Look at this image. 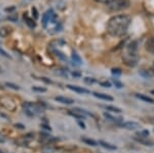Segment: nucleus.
Instances as JSON below:
<instances>
[{"mask_svg":"<svg viewBox=\"0 0 154 153\" xmlns=\"http://www.w3.org/2000/svg\"><path fill=\"white\" fill-rule=\"evenodd\" d=\"M136 135H137V137H139V138H148L149 132L147 130H140V132L137 133Z\"/></svg>","mask_w":154,"mask_h":153,"instance_id":"18","label":"nucleus"},{"mask_svg":"<svg viewBox=\"0 0 154 153\" xmlns=\"http://www.w3.org/2000/svg\"><path fill=\"white\" fill-rule=\"evenodd\" d=\"M72 60L74 61V63H77L78 65H80V64H81V59L79 58L78 55H77V54H75V53L72 54Z\"/></svg>","mask_w":154,"mask_h":153,"instance_id":"20","label":"nucleus"},{"mask_svg":"<svg viewBox=\"0 0 154 153\" xmlns=\"http://www.w3.org/2000/svg\"><path fill=\"white\" fill-rule=\"evenodd\" d=\"M122 60L125 63V65L130 67H135L138 64L139 55H138V43L137 41H131L128 44H126L125 50H123Z\"/></svg>","mask_w":154,"mask_h":153,"instance_id":"3","label":"nucleus"},{"mask_svg":"<svg viewBox=\"0 0 154 153\" xmlns=\"http://www.w3.org/2000/svg\"><path fill=\"white\" fill-rule=\"evenodd\" d=\"M113 82H114V84H115L116 86H117L118 88H121V87H122V84H121V83L119 82V81H117V80L114 79V80H113Z\"/></svg>","mask_w":154,"mask_h":153,"instance_id":"27","label":"nucleus"},{"mask_svg":"<svg viewBox=\"0 0 154 153\" xmlns=\"http://www.w3.org/2000/svg\"><path fill=\"white\" fill-rule=\"evenodd\" d=\"M23 110L25 111L28 116H36V115L40 114L42 112V108L40 105L36 104V103H32V102H25L23 105Z\"/></svg>","mask_w":154,"mask_h":153,"instance_id":"5","label":"nucleus"},{"mask_svg":"<svg viewBox=\"0 0 154 153\" xmlns=\"http://www.w3.org/2000/svg\"><path fill=\"white\" fill-rule=\"evenodd\" d=\"M32 90H33L34 92H38V93H45L46 92V88L41 87V86H33Z\"/></svg>","mask_w":154,"mask_h":153,"instance_id":"21","label":"nucleus"},{"mask_svg":"<svg viewBox=\"0 0 154 153\" xmlns=\"http://www.w3.org/2000/svg\"><path fill=\"white\" fill-rule=\"evenodd\" d=\"M14 16H9L8 18V20H11V21H16V20H18V14H12Z\"/></svg>","mask_w":154,"mask_h":153,"instance_id":"25","label":"nucleus"},{"mask_svg":"<svg viewBox=\"0 0 154 153\" xmlns=\"http://www.w3.org/2000/svg\"><path fill=\"white\" fill-rule=\"evenodd\" d=\"M54 100L58 101V102H60V103H62V104H66V105H70V104H73V103H74L73 99L66 98V97H63V96L56 97V98H54Z\"/></svg>","mask_w":154,"mask_h":153,"instance_id":"10","label":"nucleus"},{"mask_svg":"<svg viewBox=\"0 0 154 153\" xmlns=\"http://www.w3.org/2000/svg\"><path fill=\"white\" fill-rule=\"evenodd\" d=\"M93 95L95 96L96 98L98 99H101V100H104V101H113V98L109 95H106V93H93Z\"/></svg>","mask_w":154,"mask_h":153,"instance_id":"13","label":"nucleus"},{"mask_svg":"<svg viewBox=\"0 0 154 153\" xmlns=\"http://www.w3.org/2000/svg\"><path fill=\"white\" fill-rule=\"evenodd\" d=\"M101 84L104 85V86H107V87H110V86H111V83L108 82V81H105V82H101Z\"/></svg>","mask_w":154,"mask_h":153,"instance_id":"30","label":"nucleus"},{"mask_svg":"<svg viewBox=\"0 0 154 153\" xmlns=\"http://www.w3.org/2000/svg\"><path fill=\"white\" fill-rule=\"evenodd\" d=\"M145 48L148 53L154 55V36H150L149 38H147L145 42Z\"/></svg>","mask_w":154,"mask_h":153,"instance_id":"7","label":"nucleus"},{"mask_svg":"<svg viewBox=\"0 0 154 153\" xmlns=\"http://www.w3.org/2000/svg\"><path fill=\"white\" fill-rule=\"evenodd\" d=\"M42 25L46 29V31L51 34H54L61 30L62 26L58 21L56 12L53 9H48L42 16Z\"/></svg>","mask_w":154,"mask_h":153,"instance_id":"2","label":"nucleus"},{"mask_svg":"<svg viewBox=\"0 0 154 153\" xmlns=\"http://www.w3.org/2000/svg\"><path fill=\"white\" fill-rule=\"evenodd\" d=\"M0 55L1 56H3V57H5V58H11V57H9L8 55H7V53L5 50H4V49H2L1 47H0Z\"/></svg>","mask_w":154,"mask_h":153,"instance_id":"24","label":"nucleus"},{"mask_svg":"<svg viewBox=\"0 0 154 153\" xmlns=\"http://www.w3.org/2000/svg\"><path fill=\"white\" fill-rule=\"evenodd\" d=\"M24 21H25V23L30 27V28H35V26H36L35 20H34L33 18H30L27 12L26 14H24Z\"/></svg>","mask_w":154,"mask_h":153,"instance_id":"11","label":"nucleus"},{"mask_svg":"<svg viewBox=\"0 0 154 153\" xmlns=\"http://www.w3.org/2000/svg\"><path fill=\"white\" fill-rule=\"evenodd\" d=\"M131 18L128 14H116L107 22V32L113 37H121L128 32L131 25Z\"/></svg>","mask_w":154,"mask_h":153,"instance_id":"1","label":"nucleus"},{"mask_svg":"<svg viewBox=\"0 0 154 153\" xmlns=\"http://www.w3.org/2000/svg\"><path fill=\"white\" fill-rule=\"evenodd\" d=\"M151 93H152V95H154V90H151Z\"/></svg>","mask_w":154,"mask_h":153,"instance_id":"32","label":"nucleus"},{"mask_svg":"<svg viewBox=\"0 0 154 153\" xmlns=\"http://www.w3.org/2000/svg\"><path fill=\"white\" fill-rule=\"evenodd\" d=\"M119 127L128 130H135L137 129H140V124L135 121H125L122 123H119Z\"/></svg>","mask_w":154,"mask_h":153,"instance_id":"6","label":"nucleus"},{"mask_svg":"<svg viewBox=\"0 0 154 153\" xmlns=\"http://www.w3.org/2000/svg\"><path fill=\"white\" fill-rule=\"evenodd\" d=\"M98 144H100L102 147H104V148H106V149H108V150H116L117 149V147L115 146V145H113V144H110V143H107L105 141H99Z\"/></svg>","mask_w":154,"mask_h":153,"instance_id":"15","label":"nucleus"},{"mask_svg":"<svg viewBox=\"0 0 154 153\" xmlns=\"http://www.w3.org/2000/svg\"><path fill=\"white\" fill-rule=\"evenodd\" d=\"M0 73H2V69L1 68H0Z\"/></svg>","mask_w":154,"mask_h":153,"instance_id":"33","label":"nucleus"},{"mask_svg":"<svg viewBox=\"0 0 154 153\" xmlns=\"http://www.w3.org/2000/svg\"><path fill=\"white\" fill-rule=\"evenodd\" d=\"M112 73L115 74V75H120L121 71H120V69H112Z\"/></svg>","mask_w":154,"mask_h":153,"instance_id":"26","label":"nucleus"},{"mask_svg":"<svg viewBox=\"0 0 154 153\" xmlns=\"http://www.w3.org/2000/svg\"><path fill=\"white\" fill-rule=\"evenodd\" d=\"M105 109L109 110V111H112V112H115V113H120L121 112V109H119L117 107H114V106H105Z\"/></svg>","mask_w":154,"mask_h":153,"instance_id":"19","label":"nucleus"},{"mask_svg":"<svg viewBox=\"0 0 154 153\" xmlns=\"http://www.w3.org/2000/svg\"><path fill=\"white\" fill-rule=\"evenodd\" d=\"M81 141L84 142L85 144H88V145H91V146H97V145H98V143H97L95 140L89 139V138H86V137L81 138Z\"/></svg>","mask_w":154,"mask_h":153,"instance_id":"17","label":"nucleus"},{"mask_svg":"<svg viewBox=\"0 0 154 153\" xmlns=\"http://www.w3.org/2000/svg\"><path fill=\"white\" fill-rule=\"evenodd\" d=\"M96 2H98V3H104V4H107L108 2H110L111 0H95Z\"/></svg>","mask_w":154,"mask_h":153,"instance_id":"28","label":"nucleus"},{"mask_svg":"<svg viewBox=\"0 0 154 153\" xmlns=\"http://www.w3.org/2000/svg\"><path fill=\"white\" fill-rule=\"evenodd\" d=\"M67 87L69 88V90H73V92H76L78 93H89L88 90H86V88H83V87H80V86H77V85H71V84H68L67 85Z\"/></svg>","mask_w":154,"mask_h":153,"instance_id":"9","label":"nucleus"},{"mask_svg":"<svg viewBox=\"0 0 154 153\" xmlns=\"http://www.w3.org/2000/svg\"><path fill=\"white\" fill-rule=\"evenodd\" d=\"M136 97L138 99H140V100L144 101V102L149 103V104H153V103H154V100L152 98L148 97V96H146V95H143V93H137Z\"/></svg>","mask_w":154,"mask_h":153,"instance_id":"14","label":"nucleus"},{"mask_svg":"<svg viewBox=\"0 0 154 153\" xmlns=\"http://www.w3.org/2000/svg\"><path fill=\"white\" fill-rule=\"evenodd\" d=\"M153 72H154V64H153Z\"/></svg>","mask_w":154,"mask_h":153,"instance_id":"34","label":"nucleus"},{"mask_svg":"<svg viewBox=\"0 0 154 153\" xmlns=\"http://www.w3.org/2000/svg\"><path fill=\"white\" fill-rule=\"evenodd\" d=\"M135 140L136 141H138L139 143H141V144L145 145V146H153V141H151V140H149L148 138H139V137H135Z\"/></svg>","mask_w":154,"mask_h":153,"instance_id":"12","label":"nucleus"},{"mask_svg":"<svg viewBox=\"0 0 154 153\" xmlns=\"http://www.w3.org/2000/svg\"><path fill=\"white\" fill-rule=\"evenodd\" d=\"M130 5H131L130 0H111L110 2H108L106 4L107 8L113 12L125 11V9L128 8Z\"/></svg>","mask_w":154,"mask_h":153,"instance_id":"4","label":"nucleus"},{"mask_svg":"<svg viewBox=\"0 0 154 153\" xmlns=\"http://www.w3.org/2000/svg\"><path fill=\"white\" fill-rule=\"evenodd\" d=\"M6 85L11 86V88H14V90H20V87L18 85H14V84H11V83H6Z\"/></svg>","mask_w":154,"mask_h":153,"instance_id":"29","label":"nucleus"},{"mask_svg":"<svg viewBox=\"0 0 154 153\" xmlns=\"http://www.w3.org/2000/svg\"><path fill=\"white\" fill-rule=\"evenodd\" d=\"M84 81H85L88 84H91V83H94L95 82V79L94 78H89V77H86L85 79H84Z\"/></svg>","mask_w":154,"mask_h":153,"instance_id":"23","label":"nucleus"},{"mask_svg":"<svg viewBox=\"0 0 154 153\" xmlns=\"http://www.w3.org/2000/svg\"><path fill=\"white\" fill-rule=\"evenodd\" d=\"M77 122H78V124L80 125V127H82V129H85V124H84L83 122H81L80 120H77Z\"/></svg>","mask_w":154,"mask_h":153,"instance_id":"31","label":"nucleus"},{"mask_svg":"<svg viewBox=\"0 0 154 153\" xmlns=\"http://www.w3.org/2000/svg\"><path fill=\"white\" fill-rule=\"evenodd\" d=\"M12 32V29L11 27L9 26H2L0 28V37L2 38H6L7 36H9Z\"/></svg>","mask_w":154,"mask_h":153,"instance_id":"8","label":"nucleus"},{"mask_svg":"<svg viewBox=\"0 0 154 153\" xmlns=\"http://www.w3.org/2000/svg\"><path fill=\"white\" fill-rule=\"evenodd\" d=\"M104 116L106 118H108L110 121H113V122H119V121H122V118L121 117H115V116H112L110 115L109 113H104Z\"/></svg>","mask_w":154,"mask_h":153,"instance_id":"16","label":"nucleus"},{"mask_svg":"<svg viewBox=\"0 0 154 153\" xmlns=\"http://www.w3.org/2000/svg\"><path fill=\"white\" fill-rule=\"evenodd\" d=\"M32 14L34 16V20H36V19H38V11H37V9H36V7H32Z\"/></svg>","mask_w":154,"mask_h":153,"instance_id":"22","label":"nucleus"}]
</instances>
